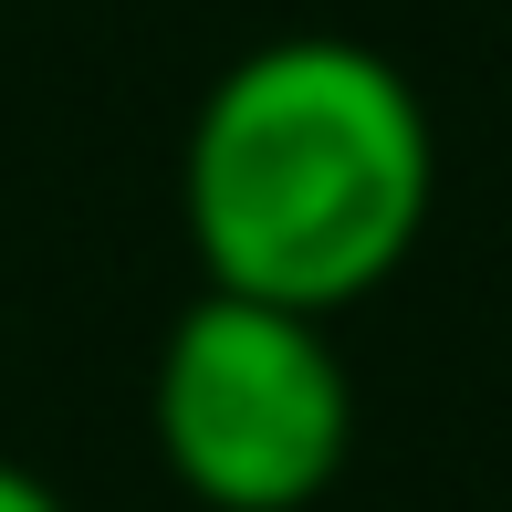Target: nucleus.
<instances>
[{
  "instance_id": "obj_1",
  "label": "nucleus",
  "mask_w": 512,
  "mask_h": 512,
  "mask_svg": "<svg viewBox=\"0 0 512 512\" xmlns=\"http://www.w3.org/2000/svg\"><path fill=\"white\" fill-rule=\"evenodd\" d=\"M429 189L439 147L418 84L335 32L241 53L189 126V241L209 293L314 324L418 251Z\"/></svg>"
},
{
  "instance_id": "obj_2",
  "label": "nucleus",
  "mask_w": 512,
  "mask_h": 512,
  "mask_svg": "<svg viewBox=\"0 0 512 512\" xmlns=\"http://www.w3.org/2000/svg\"><path fill=\"white\" fill-rule=\"evenodd\" d=\"M356 387L314 314L199 293L157 356V450L209 512H304L335 492Z\"/></svg>"
},
{
  "instance_id": "obj_3",
  "label": "nucleus",
  "mask_w": 512,
  "mask_h": 512,
  "mask_svg": "<svg viewBox=\"0 0 512 512\" xmlns=\"http://www.w3.org/2000/svg\"><path fill=\"white\" fill-rule=\"evenodd\" d=\"M0 512H63L53 492H42L32 471H11V460H0Z\"/></svg>"
}]
</instances>
